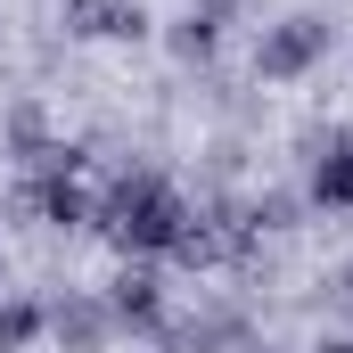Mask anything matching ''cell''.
<instances>
[{
    "label": "cell",
    "mask_w": 353,
    "mask_h": 353,
    "mask_svg": "<svg viewBox=\"0 0 353 353\" xmlns=\"http://www.w3.org/2000/svg\"><path fill=\"white\" fill-rule=\"evenodd\" d=\"M304 148H321V157H312V197H321V205H353V123H337L329 140L312 132Z\"/></svg>",
    "instance_id": "277c9868"
},
{
    "label": "cell",
    "mask_w": 353,
    "mask_h": 353,
    "mask_svg": "<svg viewBox=\"0 0 353 353\" xmlns=\"http://www.w3.org/2000/svg\"><path fill=\"white\" fill-rule=\"evenodd\" d=\"M296 214H304V205H296L288 189H263V197L247 205V230H296Z\"/></svg>",
    "instance_id": "9c48e42d"
},
{
    "label": "cell",
    "mask_w": 353,
    "mask_h": 353,
    "mask_svg": "<svg viewBox=\"0 0 353 353\" xmlns=\"http://www.w3.org/2000/svg\"><path fill=\"white\" fill-rule=\"evenodd\" d=\"M0 148H8V157H25V165H41V157H50V123H41V107H33V99H17V107H8Z\"/></svg>",
    "instance_id": "52a82bcc"
},
{
    "label": "cell",
    "mask_w": 353,
    "mask_h": 353,
    "mask_svg": "<svg viewBox=\"0 0 353 353\" xmlns=\"http://www.w3.org/2000/svg\"><path fill=\"white\" fill-rule=\"evenodd\" d=\"M66 33H107V41H140L148 8L140 0H66Z\"/></svg>",
    "instance_id": "5b68a950"
},
{
    "label": "cell",
    "mask_w": 353,
    "mask_h": 353,
    "mask_svg": "<svg viewBox=\"0 0 353 353\" xmlns=\"http://www.w3.org/2000/svg\"><path fill=\"white\" fill-rule=\"evenodd\" d=\"M107 312H115V329H165V288H157V271H123L115 279V296H107Z\"/></svg>",
    "instance_id": "8992f818"
},
{
    "label": "cell",
    "mask_w": 353,
    "mask_h": 353,
    "mask_svg": "<svg viewBox=\"0 0 353 353\" xmlns=\"http://www.w3.org/2000/svg\"><path fill=\"white\" fill-rule=\"evenodd\" d=\"M321 353H353V345H321Z\"/></svg>",
    "instance_id": "7c38bea8"
},
{
    "label": "cell",
    "mask_w": 353,
    "mask_h": 353,
    "mask_svg": "<svg viewBox=\"0 0 353 353\" xmlns=\"http://www.w3.org/2000/svg\"><path fill=\"white\" fill-rule=\"evenodd\" d=\"M50 329V312L33 304V296H0V353H17V345H33Z\"/></svg>",
    "instance_id": "ba28073f"
},
{
    "label": "cell",
    "mask_w": 353,
    "mask_h": 353,
    "mask_svg": "<svg viewBox=\"0 0 353 353\" xmlns=\"http://www.w3.org/2000/svg\"><path fill=\"white\" fill-rule=\"evenodd\" d=\"M205 50H214V25H205V17H181V25H173V58H181V66H197Z\"/></svg>",
    "instance_id": "30bf717a"
},
{
    "label": "cell",
    "mask_w": 353,
    "mask_h": 353,
    "mask_svg": "<svg viewBox=\"0 0 353 353\" xmlns=\"http://www.w3.org/2000/svg\"><path fill=\"white\" fill-rule=\"evenodd\" d=\"M345 296H353V271H345Z\"/></svg>",
    "instance_id": "4fadbf2b"
},
{
    "label": "cell",
    "mask_w": 353,
    "mask_h": 353,
    "mask_svg": "<svg viewBox=\"0 0 353 353\" xmlns=\"http://www.w3.org/2000/svg\"><path fill=\"white\" fill-rule=\"evenodd\" d=\"M329 41H337L329 17H279V25H263V41H255V74L263 83H296L304 66H321Z\"/></svg>",
    "instance_id": "7a4b0ae2"
},
{
    "label": "cell",
    "mask_w": 353,
    "mask_h": 353,
    "mask_svg": "<svg viewBox=\"0 0 353 353\" xmlns=\"http://www.w3.org/2000/svg\"><path fill=\"white\" fill-rule=\"evenodd\" d=\"M99 230H107L123 255H157V247L173 255V239L189 230V205H181L157 173H123V181H115V197L99 205Z\"/></svg>",
    "instance_id": "6da1fadb"
},
{
    "label": "cell",
    "mask_w": 353,
    "mask_h": 353,
    "mask_svg": "<svg viewBox=\"0 0 353 353\" xmlns=\"http://www.w3.org/2000/svg\"><path fill=\"white\" fill-rule=\"evenodd\" d=\"M50 337L66 353H99L115 337V312H107V296H83V288H66L58 304H50Z\"/></svg>",
    "instance_id": "3957f363"
},
{
    "label": "cell",
    "mask_w": 353,
    "mask_h": 353,
    "mask_svg": "<svg viewBox=\"0 0 353 353\" xmlns=\"http://www.w3.org/2000/svg\"><path fill=\"white\" fill-rule=\"evenodd\" d=\"M189 17H205V25H214V33H222V17H239V0H197V8H189Z\"/></svg>",
    "instance_id": "8fae6325"
}]
</instances>
